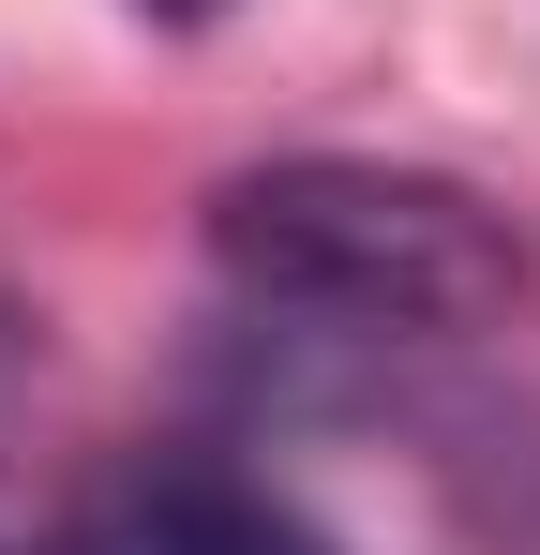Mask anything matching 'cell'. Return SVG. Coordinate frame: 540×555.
<instances>
[{
	"mask_svg": "<svg viewBox=\"0 0 540 555\" xmlns=\"http://www.w3.org/2000/svg\"><path fill=\"white\" fill-rule=\"evenodd\" d=\"M30 555H300V541H285V511L241 495L226 465H120V480H90Z\"/></svg>",
	"mask_w": 540,
	"mask_h": 555,
	"instance_id": "2",
	"label": "cell"
},
{
	"mask_svg": "<svg viewBox=\"0 0 540 555\" xmlns=\"http://www.w3.org/2000/svg\"><path fill=\"white\" fill-rule=\"evenodd\" d=\"M136 15H166V30H195V15H241V0H136Z\"/></svg>",
	"mask_w": 540,
	"mask_h": 555,
	"instance_id": "3",
	"label": "cell"
},
{
	"mask_svg": "<svg viewBox=\"0 0 540 555\" xmlns=\"http://www.w3.org/2000/svg\"><path fill=\"white\" fill-rule=\"evenodd\" d=\"M210 271L300 346H465L526 300V241L496 195L436 166H375V151H285L210 195Z\"/></svg>",
	"mask_w": 540,
	"mask_h": 555,
	"instance_id": "1",
	"label": "cell"
}]
</instances>
